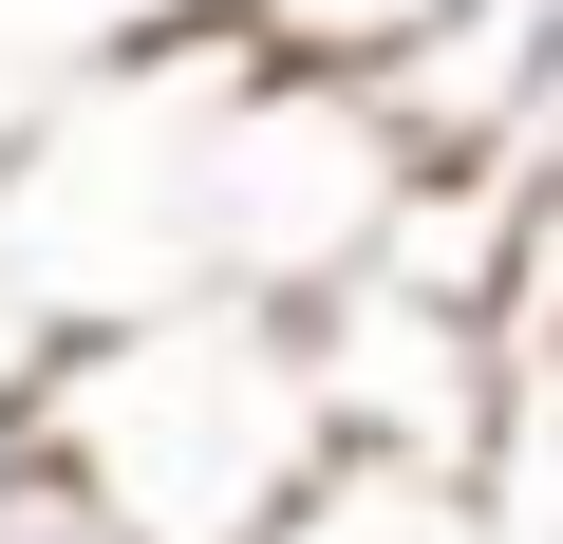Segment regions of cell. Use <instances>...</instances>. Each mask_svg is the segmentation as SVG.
<instances>
[{
    "mask_svg": "<svg viewBox=\"0 0 563 544\" xmlns=\"http://www.w3.org/2000/svg\"><path fill=\"white\" fill-rule=\"evenodd\" d=\"M20 451H57L151 544H282L357 469L339 376H320V320L263 301V282H188V301L20 338Z\"/></svg>",
    "mask_w": 563,
    "mask_h": 544,
    "instance_id": "6da1fadb",
    "label": "cell"
},
{
    "mask_svg": "<svg viewBox=\"0 0 563 544\" xmlns=\"http://www.w3.org/2000/svg\"><path fill=\"white\" fill-rule=\"evenodd\" d=\"M0 544H151V525H113L57 451H20V432H0Z\"/></svg>",
    "mask_w": 563,
    "mask_h": 544,
    "instance_id": "3957f363",
    "label": "cell"
},
{
    "mask_svg": "<svg viewBox=\"0 0 563 544\" xmlns=\"http://www.w3.org/2000/svg\"><path fill=\"white\" fill-rule=\"evenodd\" d=\"M507 357H563V338H507Z\"/></svg>",
    "mask_w": 563,
    "mask_h": 544,
    "instance_id": "5b68a950",
    "label": "cell"
},
{
    "mask_svg": "<svg viewBox=\"0 0 563 544\" xmlns=\"http://www.w3.org/2000/svg\"><path fill=\"white\" fill-rule=\"evenodd\" d=\"M432 20H470V0H244V38L301 57V76H395Z\"/></svg>",
    "mask_w": 563,
    "mask_h": 544,
    "instance_id": "7a4b0ae2",
    "label": "cell"
},
{
    "mask_svg": "<svg viewBox=\"0 0 563 544\" xmlns=\"http://www.w3.org/2000/svg\"><path fill=\"white\" fill-rule=\"evenodd\" d=\"M188 20H244V0H188Z\"/></svg>",
    "mask_w": 563,
    "mask_h": 544,
    "instance_id": "277c9868",
    "label": "cell"
}]
</instances>
